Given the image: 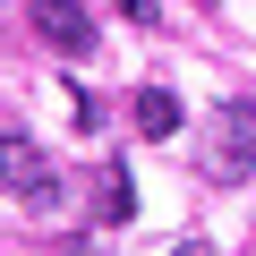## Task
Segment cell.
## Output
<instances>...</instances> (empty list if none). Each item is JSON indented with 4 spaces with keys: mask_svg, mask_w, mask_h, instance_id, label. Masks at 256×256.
I'll return each mask as SVG.
<instances>
[{
    "mask_svg": "<svg viewBox=\"0 0 256 256\" xmlns=\"http://www.w3.org/2000/svg\"><path fill=\"white\" fill-rule=\"evenodd\" d=\"M171 256H214V248H205V239H180V248H171Z\"/></svg>",
    "mask_w": 256,
    "mask_h": 256,
    "instance_id": "ba28073f",
    "label": "cell"
},
{
    "mask_svg": "<svg viewBox=\"0 0 256 256\" xmlns=\"http://www.w3.org/2000/svg\"><path fill=\"white\" fill-rule=\"evenodd\" d=\"M60 256H111L102 239H60Z\"/></svg>",
    "mask_w": 256,
    "mask_h": 256,
    "instance_id": "8992f818",
    "label": "cell"
},
{
    "mask_svg": "<svg viewBox=\"0 0 256 256\" xmlns=\"http://www.w3.org/2000/svg\"><path fill=\"white\" fill-rule=\"evenodd\" d=\"M111 9H120V18H146V26H154V0H111Z\"/></svg>",
    "mask_w": 256,
    "mask_h": 256,
    "instance_id": "52a82bcc",
    "label": "cell"
},
{
    "mask_svg": "<svg viewBox=\"0 0 256 256\" xmlns=\"http://www.w3.org/2000/svg\"><path fill=\"white\" fill-rule=\"evenodd\" d=\"M94 205H102V222H128V214H137V188H128V171H120V162H102V171H94Z\"/></svg>",
    "mask_w": 256,
    "mask_h": 256,
    "instance_id": "277c9868",
    "label": "cell"
},
{
    "mask_svg": "<svg viewBox=\"0 0 256 256\" xmlns=\"http://www.w3.org/2000/svg\"><path fill=\"white\" fill-rule=\"evenodd\" d=\"M137 128H146V137H171V128H180V94L146 86V94H137Z\"/></svg>",
    "mask_w": 256,
    "mask_h": 256,
    "instance_id": "5b68a950",
    "label": "cell"
},
{
    "mask_svg": "<svg viewBox=\"0 0 256 256\" xmlns=\"http://www.w3.org/2000/svg\"><path fill=\"white\" fill-rule=\"evenodd\" d=\"M34 34L52 43V52H68V60H86L94 52V18H86V0H34Z\"/></svg>",
    "mask_w": 256,
    "mask_h": 256,
    "instance_id": "3957f363",
    "label": "cell"
},
{
    "mask_svg": "<svg viewBox=\"0 0 256 256\" xmlns=\"http://www.w3.org/2000/svg\"><path fill=\"white\" fill-rule=\"evenodd\" d=\"M0 188H18L26 205H60V180H52L34 137H0Z\"/></svg>",
    "mask_w": 256,
    "mask_h": 256,
    "instance_id": "7a4b0ae2",
    "label": "cell"
},
{
    "mask_svg": "<svg viewBox=\"0 0 256 256\" xmlns=\"http://www.w3.org/2000/svg\"><path fill=\"white\" fill-rule=\"evenodd\" d=\"M214 180H248L256 171V102H222L214 111V154H205Z\"/></svg>",
    "mask_w": 256,
    "mask_h": 256,
    "instance_id": "6da1fadb",
    "label": "cell"
}]
</instances>
